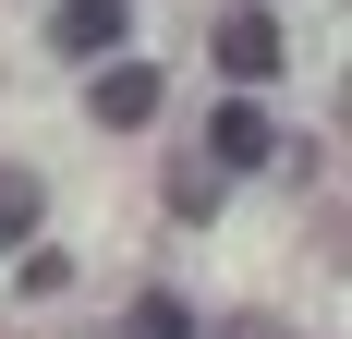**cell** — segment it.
I'll list each match as a JSON object with an SVG mask.
<instances>
[{
	"instance_id": "52a82bcc",
	"label": "cell",
	"mask_w": 352,
	"mask_h": 339,
	"mask_svg": "<svg viewBox=\"0 0 352 339\" xmlns=\"http://www.w3.org/2000/svg\"><path fill=\"white\" fill-rule=\"evenodd\" d=\"M134 339H195V315H182L170 291H146V303H134Z\"/></svg>"
},
{
	"instance_id": "5b68a950",
	"label": "cell",
	"mask_w": 352,
	"mask_h": 339,
	"mask_svg": "<svg viewBox=\"0 0 352 339\" xmlns=\"http://www.w3.org/2000/svg\"><path fill=\"white\" fill-rule=\"evenodd\" d=\"M36 242V170H0V255Z\"/></svg>"
},
{
	"instance_id": "6da1fadb",
	"label": "cell",
	"mask_w": 352,
	"mask_h": 339,
	"mask_svg": "<svg viewBox=\"0 0 352 339\" xmlns=\"http://www.w3.org/2000/svg\"><path fill=\"white\" fill-rule=\"evenodd\" d=\"M85 109H98L109 134H134L146 109H158V73H146V61H122V49H109V61L85 73Z\"/></svg>"
},
{
	"instance_id": "3957f363",
	"label": "cell",
	"mask_w": 352,
	"mask_h": 339,
	"mask_svg": "<svg viewBox=\"0 0 352 339\" xmlns=\"http://www.w3.org/2000/svg\"><path fill=\"white\" fill-rule=\"evenodd\" d=\"M267 145H280V134H267V109H255V97H231V109L207 121V145H195V158H219V170H255Z\"/></svg>"
},
{
	"instance_id": "277c9868",
	"label": "cell",
	"mask_w": 352,
	"mask_h": 339,
	"mask_svg": "<svg viewBox=\"0 0 352 339\" xmlns=\"http://www.w3.org/2000/svg\"><path fill=\"white\" fill-rule=\"evenodd\" d=\"M219 73L267 85V73H280V25H267V12H231V25H219Z\"/></svg>"
},
{
	"instance_id": "8992f818",
	"label": "cell",
	"mask_w": 352,
	"mask_h": 339,
	"mask_svg": "<svg viewBox=\"0 0 352 339\" xmlns=\"http://www.w3.org/2000/svg\"><path fill=\"white\" fill-rule=\"evenodd\" d=\"M170 218H219V170H207V158L170 170Z\"/></svg>"
},
{
	"instance_id": "7a4b0ae2",
	"label": "cell",
	"mask_w": 352,
	"mask_h": 339,
	"mask_svg": "<svg viewBox=\"0 0 352 339\" xmlns=\"http://www.w3.org/2000/svg\"><path fill=\"white\" fill-rule=\"evenodd\" d=\"M122 25H134L122 0H61V12H49V36H61L73 61H109V49H122Z\"/></svg>"
}]
</instances>
